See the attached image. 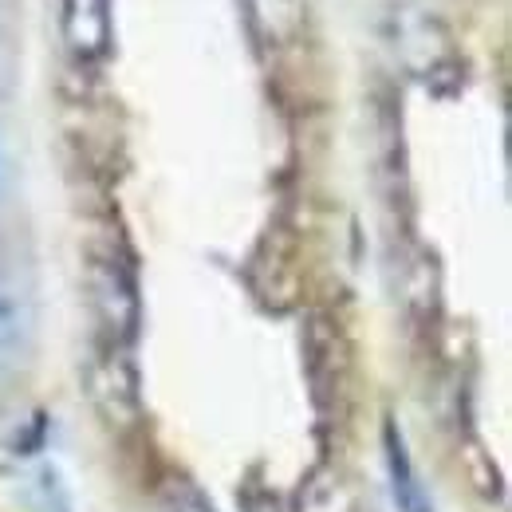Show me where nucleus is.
<instances>
[{"mask_svg": "<svg viewBox=\"0 0 512 512\" xmlns=\"http://www.w3.org/2000/svg\"><path fill=\"white\" fill-rule=\"evenodd\" d=\"M67 52L83 64H95L111 52V0H64L60 12Z\"/></svg>", "mask_w": 512, "mask_h": 512, "instance_id": "nucleus-2", "label": "nucleus"}, {"mask_svg": "<svg viewBox=\"0 0 512 512\" xmlns=\"http://www.w3.org/2000/svg\"><path fill=\"white\" fill-rule=\"evenodd\" d=\"M182 512H205V509H182Z\"/></svg>", "mask_w": 512, "mask_h": 512, "instance_id": "nucleus-7", "label": "nucleus"}, {"mask_svg": "<svg viewBox=\"0 0 512 512\" xmlns=\"http://www.w3.org/2000/svg\"><path fill=\"white\" fill-rule=\"evenodd\" d=\"M36 331V308L20 280L0 272V367H12L24 359Z\"/></svg>", "mask_w": 512, "mask_h": 512, "instance_id": "nucleus-3", "label": "nucleus"}, {"mask_svg": "<svg viewBox=\"0 0 512 512\" xmlns=\"http://www.w3.org/2000/svg\"><path fill=\"white\" fill-rule=\"evenodd\" d=\"M383 457H386V477H390V493L398 512H434V501L426 493V481L406 449V438L398 434V426L390 422L383 434Z\"/></svg>", "mask_w": 512, "mask_h": 512, "instance_id": "nucleus-4", "label": "nucleus"}, {"mask_svg": "<svg viewBox=\"0 0 512 512\" xmlns=\"http://www.w3.org/2000/svg\"><path fill=\"white\" fill-rule=\"evenodd\" d=\"M91 304L99 327L107 331L111 347L119 351L138 331V284L130 272V260L119 249L91 253Z\"/></svg>", "mask_w": 512, "mask_h": 512, "instance_id": "nucleus-1", "label": "nucleus"}, {"mask_svg": "<svg viewBox=\"0 0 512 512\" xmlns=\"http://www.w3.org/2000/svg\"><path fill=\"white\" fill-rule=\"evenodd\" d=\"M16 87V48H12V36L0 28V103L12 95Z\"/></svg>", "mask_w": 512, "mask_h": 512, "instance_id": "nucleus-5", "label": "nucleus"}, {"mask_svg": "<svg viewBox=\"0 0 512 512\" xmlns=\"http://www.w3.org/2000/svg\"><path fill=\"white\" fill-rule=\"evenodd\" d=\"M0 190H4V154H0Z\"/></svg>", "mask_w": 512, "mask_h": 512, "instance_id": "nucleus-6", "label": "nucleus"}]
</instances>
